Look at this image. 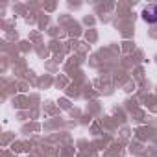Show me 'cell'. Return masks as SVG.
<instances>
[{
  "label": "cell",
  "instance_id": "obj_1",
  "mask_svg": "<svg viewBox=\"0 0 157 157\" xmlns=\"http://www.w3.org/2000/svg\"><path fill=\"white\" fill-rule=\"evenodd\" d=\"M142 21L148 24H157V4H150L142 10Z\"/></svg>",
  "mask_w": 157,
  "mask_h": 157
}]
</instances>
